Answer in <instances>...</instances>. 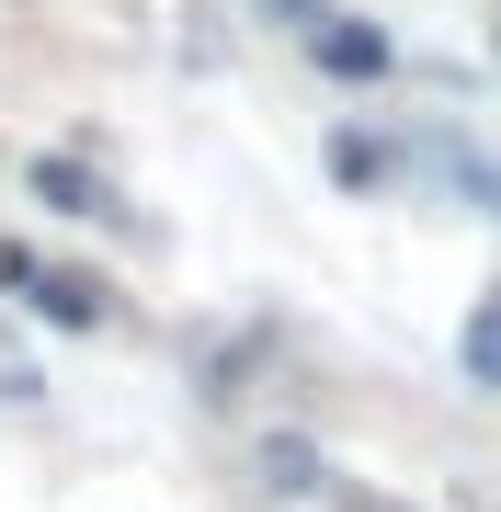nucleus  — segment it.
<instances>
[{
  "mask_svg": "<svg viewBox=\"0 0 501 512\" xmlns=\"http://www.w3.org/2000/svg\"><path fill=\"white\" fill-rule=\"evenodd\" d=\"M308 57H319L331 80H388V35L353 23V12H319V23H308Z\"/></svg>",
  "mask_w": 501,
  "mask_h": 512,
  "instance_id": "1",
  "label": "nucleus"
},
{
  "mask_svg": "<svg viewBox=\"0 0 501 512\" xmlns=\"http://www.w3.org/2000/svg\"><path fill=\"white\" fill-rule=\"evenodd\" d=\"M422 171H433V183H456V194H479L490 217H501V160H490V148H467V137H433V148H422Z\"/></svg>",
  "mask_w": 501,
  "mask_h": 512,
  "instance_id": "2",
  "label": "nucleus"
},
{
  "mask_svg": "<svg viewBox=\"0 0 501 512\" xmlns=\"http://www.w3.org/2000/svg\"><path fill=\"white\" fill-rule=\"evenodd\" d=\"M23 285H35V308H46L57 330H92V319H103V285H92V274H46V262H35Z\"/></svg>",
  "mask_w": 501,
  "mask_h": 512,
  "instance_id": "3",
  "label": "nucleus"
},
{
  "mask_svg": "<svg viewBox=\"0 0 501 512\" xmlns=\"http://www.w3.org/2000/svg\"><path fill=\"white\" fill-rule=\"evenodd\" d=\"M456 365H467V387H501V296H479V308H467Z\"/></svg>",
  "mask_w": 501,
  "mask_h": 512,
  "instance_id": "4",
  "label": "nucleus"
},
{
  "mask_svg": "<svg viewBox=\"0 0 501 512\" xmlns=\"http://www.w3.org/2000/svg\"><path fill=\"white\" fill-rule=\"evenodd\" d=\"M35 194L57 205V217H103V183H92L80 160H35Z\"/></svg>",
  "mask_w": 501,
  "mask_h": 512,
  "instance_id": "5",
  "label": "nucleus"
},
{
  "mask_svg": "<svg viewBox=\"0 0 501 512\" xmlns=\"http://www.w3.org/2000/svg\"><path fill=\"white\" fill-rule=\"evenodd\" d=\"M388 148H376V137H331V183H353V194H376V183H388Z\"/></svg>",
  "mask_w": 501,
  "mask_h": 512,
  "instance_id": "6",
  "label": "nucleus"
},
{
  "mask_svg": "<svg viewBox=\"0 0 501 512\" xmlns=\"http://www.w3.org/2000/svg\"><path fill=\"white\" fill-rule=\"evenodd\" d=\"M262 467H274V490H319V456H308V444H274Z\"/></svg>",
  "mask_w": 501,
  "mask_h": 512,
  "instance_id": "7",
  "label": "nucleus"
},
{
  "mask_svg": "<svg viewBox=\"0 0 501 512\" xmlns=\"http://www.w3.org/2000/svg\"><path fill=\"white\" fill-rule=\"evenodd\" d=\"M262 12H274V23H319V0H262Z\"/></svg>",
  "mask_w": 501,
  "mask_h": 512,
  "instance_id": "8",
  "label": "nucleus"
}]
</instances>
